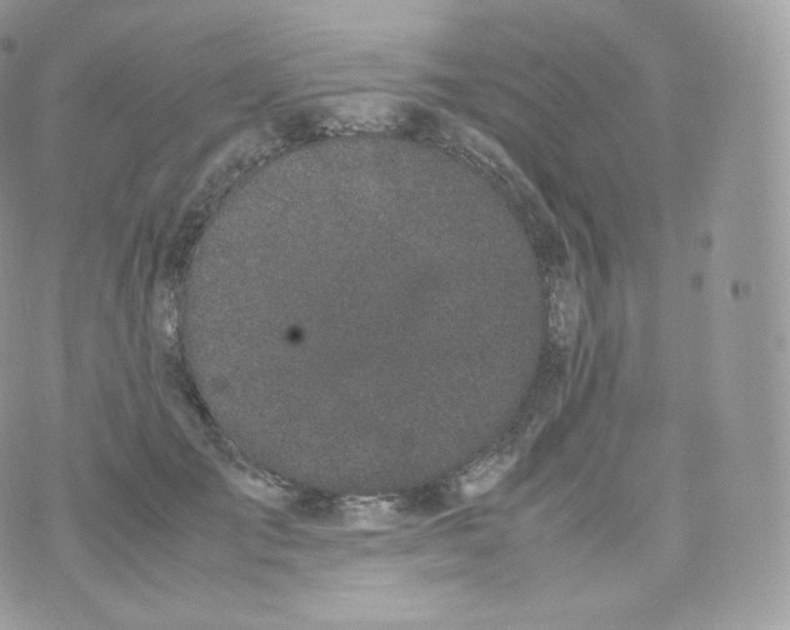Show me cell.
Returning <instances> with one entry per match:
<instances>
[{"mask_svg": "<svg viewBox=\"0 0 790 630\" xmlns=\"http://www.w3.org/2000/svg\"><path fill=\"white\" fill-rule=\"evenodd\" d=\"M579 305L577 297L569 289L557 290L553 294L550 328L560 344H567L577 330Z\"/></svg>", "mask_w": 790, "mask_h": 630, "instance_id": "1", "label": "cell"}]
</instances>
